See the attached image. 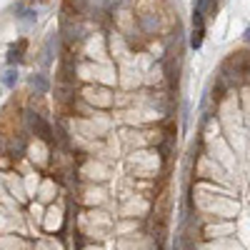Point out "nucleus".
Listing matches in <instances>:
<instances>
[{"instance_id": "0eeeda50", "label": "nucleus", "mask_w": 250, "mask_h": 250, "mask_svg": "<svg viewBox=\"0 0 250 250\" xmlns=\"http://www.w3.org/2000/svg\"><path fill=\"white\" fill-rule=\"evenodd\" d=\"M218 8V0H208V13H215Z\"/></svg>"}, {"instance_id": "f03ea898", "label": "nucleus", "mask_w": 250, "mask_h": 250, "mask_svg": "<svg viewBox=\"0 0 250 250\" xmlns=\"http://www.w3.org/2000/svg\"><path fill=\"white\" fill-rule=\"evenodd\" d=\"M25 48H28V40H25V38H20V40H18V45H13V48L8 50V65H18V62L23 60Z\"/></svg>"}, {"instance_id": "6e6552de", "label": "nucleus", "mask_w": 250, "mask_h": 250, "mask_svg": "<svg viewBox=\"0 0 250 250\" xmlns=\"http://www.w3.org/2000/svg\"><path fill=\"white\" fill-rule=\"evenodd\" d=\"M243 38H245V43H250V25L245 28V33H243Z\"/></svg>"}, {"instance_id": "7ed1b4c3", "label": "nucleus", "mask_w": 250, "mask_h": 250, "mask_svg": "<svg viewBox=\"0 0 250 250\" xmlns=\"http://www.w3.org/2000/svg\"><path fill=\"white\" fill-rule=\"evenodd\" d=\"M30 85L35 88V93L45 95V93H48V88H50V83H48L45 73H38V75H30Z\"/></svg>"}, {"instance_id": "39448f33", "label": "nucleus", "mask_w": 250, "mask_h": 250, "mask_svg": "<svg viewBox=\"0 0 250 250\" xmlns=\"http://www.w3.org/2000/svg\"><path fill=\"white\" fill-rule=\"evenodd\" d=\"M15 10L20 13L18 18H20V20H23V23H25V25H33V23H35V10H23V8H20V5H18Z\"/></svg>"}, {"instance_id": "423d86ee", "label": "nucleus", "mask_w": 250, "mask_h": 250, "mask_svg": "<svg viewBox=\"0 0 250 250\" xmlns=\"http://www.w3.org/2000/svg\"><path fill=\"white\" fill-rule=\"evenodd\" d=\"M3 83H5V85H8V88H15V83H18V70H15V68H10V70L5 73V78H3Z\"/></svg>"}, {"instance_id": "f257e3e1", "label": "nucleus", "mask_w": 250, "mask_h": 250, "mask_svg": "<svg viewBox=\"0 0 250 250\" xmlns=\"http://www.w3.org/2000/svg\"><path fill=\"white\" fill-rule=\"evenodd\" d=\"M25 120H28V128L43 140V143H50V138H53V128H50V123L48 120H43L38 113H33V110H28L25 113Z\"/></svg>"}, {"instance_id": "20e7f679", "label": "nucleus", "mask_w": 250, "mask_h": 250, "mask_svg": "<svg viewBox=\"0 0 250 250\" xmlns=\"http://www.w3.org/2000/svg\"><path fill=\"white\" fill-rule=\"evenodd\" d=\"M140 25H143L145 33H155V30H158V18H155L153 13H145V15L140 18Z\"/></svg>"}]
</instances>
